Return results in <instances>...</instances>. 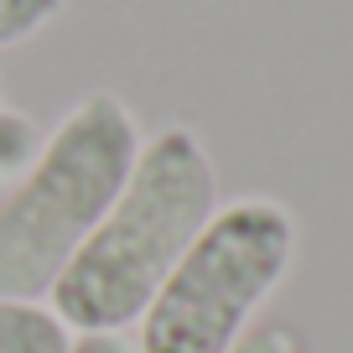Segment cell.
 Segmentation results:
<instances>
[{
	"label": "cell",
	"instance_id": "cell-2",
	"mask_svg": "<svg viewBox=\"0 0 353 353\" xmlns=\"http://www.w3.org/2000/svg\"><path fill=\"white\" fill-rule=\"evenodd\" d=\"M141 141L135 110L110 88H88L37 141L26 166L0 188V296L47 301L125 188Z\"/></svg>",
	"mask_w": 353,
	"mask_h": 353
},
{
	"label": "cell",
	"instance_id": "cell-5",
	"mask_svg": "<svg viewBox=\"0 0 353 353\" xmlns=\"http://www.w3.org/2000/svg\"><path fill=\"white\" fill-rule=\"evenodd\" d=\"M63 6L68 0H0V52L42 37L63 16Z\"/></svg>",
	"mask_w": 353,
	"mask_h": 353
},
{
	"label": "cell",
	"instance_id": "cell-6",
	"mask_svg": "<svg viewBox=\"0 0 353 353\" xmlns=\"http://www.w3.org/2000/svg\"><path fill=\"white\" fill-rule=\"evenodd\" d=\"M234 353H307V343H301V332L286 327V322H254Z\"/></svg>",
	"mask_w": 353,
	"mask_h": 353
},
{
	"label": "cell",
	"instance_id": "cell-1",
	"mask_svg": "<svg viewBox=\"0 0 353 353\" xmlns=\"http://www.w3.org/2000/svg\"><path fill=\"white\" fill-rule=\"evenodd\" d=\"M219 208V172L192 125L145 135L125 188L52 281L47 307L73 338H120Z\"/></svg>",
	"mask_w": 353,
	"mask_h": 353
},
{
	"label": "cell",
	"instance_id": "cell-4",
	"mask_svg": "<svg viewBox=\"0 0 353 353\" xmlns=\"http://www.w3.org/2000/svg\"><path fill=\"white\" fill-rule=\"evenodd\" d=\"M0 353H73V332L47 301L0 296Z\"/></svg>",
	"mask_w": 353,
	"mask_h": 353
},
{
	"label": "cell",
	"instance_id": "cell-3",
	"mask_svg": "<svg viewBox=\"0 0 353 353\" xmlns=\"http://www.w3.org/2000/svg\"><path fill=\"white\" fill-rule=\"evenodd\" d=\"M296 213L276 198L219 203L135 322V353H234L296 265Z\"/></svg>",
	"mask_w": 353,
	"mask_h": 353
}]
</instances>
